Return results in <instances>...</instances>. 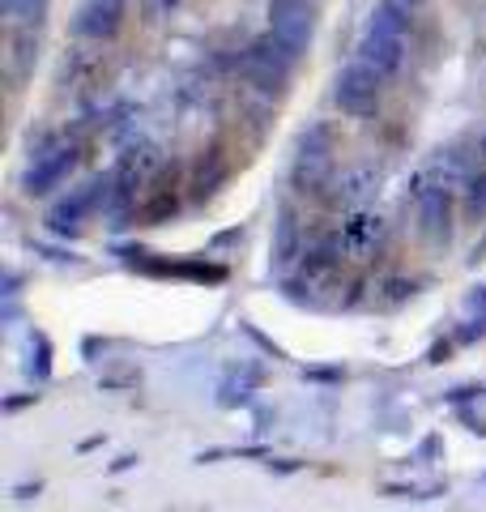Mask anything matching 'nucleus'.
I'll list each match as a JSON object with an SVG mask.
<instances>
[{"instance_id": "nucleus-1", "label": "nucleus", "mask_w": 486, "mask_h": 512, "mask_svg": "<svg viewBox=\"0 0 486 512\" xmlns=\"http://www.w3.org/2000/svg\"><path fill=\"white\" fill-rule=\"evenodd\" d=\"M405 26H410V18H405L401 0H384V5H376L371 18H367V30H363L359 60L371 64L380 77L393 73L401 64V56H405Z\"/></svg>"}, {"instance_id": "nucleus-2", "label": "nucleus", "mask_w": 486, "mask_h": 512, "mask_svg": "<svg viewBox=\"0 0 486 512\" xmlns=\"http://www.w3.org/2000/svg\"><path fill=\"white\" fill-rule=\"evenodd\" d=\"M295 60H299L295 47L282 43V39L269 30L265 39H256L248 52H243V77H248L256 90L273 94V90H282V86L290 82V69H295Z\"/></svg>"}, {"instance_id": "nucleus-3", "label": "nucleus", "mask_w": 486, "mask_h": 512, "mask_svg": "<svg viewBox=\"0 0 486 512\" xmlns=\"http://www.w3.org/2000/svg\"><path fill=\"white\" fill-rule=\"evenodd\" d=\"M269 30L282 43L295 47V52H303L316 35V5H307V0H273L269 5Z\"/></svg>"}, {"instance_id": "nucleus-4", "label": "nucleus", "mask_w": 486, "mask_h": 512, "mask_svg": "<svg viewBox=\"0 0 486 512\" xmlns=\"http://www.w3.org/2000/svg\"><path fill=\"white\" fill-rule=\"evenodd\" d=\"M376 94H380V73L363 60H354L350 69L337 77V103H342V111H350V116H363V111L376 107Z\"/></svg>"}, {"instance_id": "nucleus-5", "label": "nucleus", "mask_w": 486, "mask_h": 512, "mask_svg": "<svg viewBox=\"0 0 486 512\" xmlns=\"http://www.w3.org/2000/svg\"><path fill=\"white\" fill-rule=\"evenodd\" d=\"M120 18H124V0H81L73 30L86 39H111L120 30Z\"/></svg>"}, {"instance_id": "nucleus-6", "label": "nucleus", "mask_w": 486, "mask_h": 512, "mask_svg": "<svg viewBox=\"0 0 486 512\" xmlns=\"http://www.w3.org/2000/svg\"><path fill=\"white\" fill-rule=\"evenodd\" d=\"M329 171V133L324 128H312L303 141H299V158H295V180L316 188Z\"/></svg>"}, {"instance_id": "nucleus-7", "label": "nucleus", "mask_w": 486, "mask_h": 512, "mask_svg": "<svg viewBox=\"0 0 486 512\" xmlns=\"http://www.w3.org/2000/svg\"><path fill=\"white\" fill-rule=\"evenodd\" d=\"M73 146H60L52 154H43L35 167L26 171V192H35V197H43V192H52L60 188L64 180H69V171H73Z\"/></svg>"}, {"instance_id": "nucleus-8", "label": "nucleus", "mask_w": 486, "mask_h": 512, "mask_svg": "<svg viewBox=\"0 0 486 512\" xmlns=\"http://www.w3.org/2000/svg\"><path fill=\"white\" fill-rule=\"evenodd\" d=\"M103 180H94L90 188H81V192H73V197L69 201H60L56 205V210H52V218H47V222H52V231H73V227H81V218H86L90 210H94V205H99V197H103Z\"/></svg>"}, {"instance_id": "nucleus-9", "label": "nucleus", "mask_w": 486, "mask_h": 512, "mask_svg": "<svg viewBox=\"0 0 486 512\" xmlns=\"http://www.w3.org/2000/svg\"><path fill=\"white\" fill-rule=\"evenodd\" d=\"M47 9V0H0V13L13 22H39Z\"/></svg>"}, {"instance_id": "nucleus-10", "label": "nucleus", "mask_w": 486, "mask_h": 512, "mask_svg": "<svg viewBox=\"0 0 486 512\" xmlns=\"http://www.w3.org/2000/svg\"><path fill=\"white\" fill-rule=\"evenodd\" d=\"M154 5H158V9H175V5H180V0H154Z\"/></svg>"}, {"instance_id": "nucleus-11", "label": "nucleus", "mask_w": 486, "mask_h": 512, "mask_svg": "<svg viewBox=\"0 0 486 512\" xmlns=\"http://www.w3.org/2000/svg\"><path fill=\"white\" fill-rule=\"evenodd\" d=\"M482 154H486V141H482Z\"/></svg>"}]
</instances>
